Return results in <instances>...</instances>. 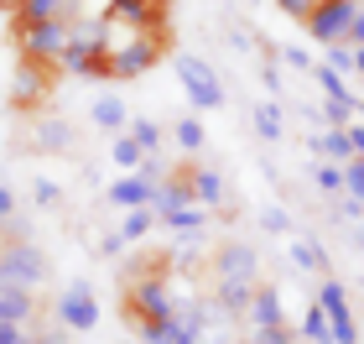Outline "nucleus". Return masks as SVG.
<instances>
[{
    "mask_svg": "<svg viewBox=\"0 0 364 344\" xmlns=\"http://www.w3.org/2000/svg\"><path fill=\"white\" fill-rule=\"evenodd\" d=\"M42 276H47V261L31 245H16V251L0 256V287H37Z\"/></svg>",
    "mask_w": 364,
    "mask_h": 344,
    "instance_id": "20e7f679",
    "label": "nucleus"
},
{
    "mask_svg": "<svg viewBox=\"0 0 364 344\" xmlns=\"http://www.w3.org/2000/svg\"><path fill=\"white\" fill-rule=\"evenodd\" d=\"M318 308L328 313L333 344H359V323H354V313H349V292H343V282H323V292H318Z\"/></svg>",
    "mask_w": 364,
    "mask_h": 344,
    "instance_id": "f03ea898",
    "label": "nucleus"
},
{
    "mask_svg": "<svg viewBox=\"0 0 364 344\" xmlns=\"http://www.w3.org/2000/svg\"><path fill=\"white\" fill-rule=\"evenodd\" d=\"M172 136H177V146H182V152H198V146H203V125H198V120H177V130H172Z\"/></svg>",
    "mask_w": 364,
    "mask_h": 344,
    "instance_id": "6ab92c4d",
    "label": "nucleus"
},
{
    "mask_svg": "<svg viewBox=\"0 0 364 344\" xmlns=\"http://www.w3.org/2000/svg\"><path fill=\"white\" fill-rule=\"evenodd\" d=\"M318 188H323V193H338V188H343V172H338V167H318Z\"/></svg>",
    "mask_w": 364,
    "mask_h": 344,
    "instance_id": "b1692460",
    "label": "nucleus"
},
{
    "mask_svg": "<svg viewBox=\"0 0 364 344\" xmlns=\"http://www.w3.org/2000/svg\"><path fill=\"white\" fill-rule=\"evenodd\" d=\"M42 146H58V152H63V146H68V125H47L42 130Z\"/></svg>",
    "mask_w": 364,
    "mask_h": 344,
    "instance_id": "393cba45",
    "label": "nucleus"
},
{
    "mask_svg": "<svg viewBox=\"0 0 364 344\" xmlns=\"http://www.w3.org/2000/svg\"><path fill=\"white\" fill-rule=\"evenodd\" d=\"M354 68L364 73V47H354Z\"/></svg>",
    "mask_w": 364,
    "mask_h": 344,
    "instance_id": "2f4dec72",
    "label": "nucleus"
},
{
    "mask_svg": "<svg viewBox=\"0 0 364 344\" xmlns=\"http://www.w3.org/2000/svg\"><path fill=\"white\" fill-rule=\"evenodd\" d=\"M318 152L338 157V162H349V157H354V146H349V130H328V136L318 141Z\"/></svg>",
    "mask_w": 364,
    "mask_h": 344,
    "instance_id": "dca6fc26",
    "label": "nucleus"
},
{
    "mask_svg": "<svg viewBox=\"0 0 364 344\" xmlns=\"http://www.w3.org/2000/svg\"><path fill=\"white\" fill-rule=\"evenodd\" d=\"M177 235H198V229H203V209H182V214H172L167 219Z\"/></svg>",
    "mask_w": 364,
    "mask_h": 344,
    "instance_id": "aec40b11",
    "label": "nucleus"
},
{
    "mask_svg": "<svg viewBox=\"0 0 364 344\" xmlns=\"http://www.w3.org/2000/svg\"><path fill=\"white\" fill-rule=\"evenodd\" d=\"M302 339L307 344H333V329H328V313L318 303H307V313H302Z\"/></svg>",
    "mask_w": 364,
    "mask_h": 344,
    "instance_id": "9b49d317",
    "label": "nucleus"
},
{
    "mask_svg": "<svg viewBox=\"0 0 364 344\" xmlns=\"http://www.w3.org/2000/svg\"><path fill=\"white\" fill-rule=\"evenodd\" d=\"M109 157H114V162H120V167H125V172H136V167H141V162H146V152H141V141H136V136H120V141H114V146H109Z\"/></svg>",
    "mask_w": 364,
    "mask_h": 344,
    "instance_id": "ddd939ff",
    "label": "nucleus"
},
{
    "mask_svg": "<svg viewBox=\"0 0 364 344\" xmlns=\"http://www.w3.org/2000/svg\"><path fill=\"white\" fill-rule=\"evenodd\" d=\"M94 125H105V130L125 125V105L114 100V94H99V100H94Z\"/></svg>",
    "mask_w": 364,
    "mask_h": 344,
    "instance_id": "f8f14e48",
    "label": "nucleus"
},
{
    "mask_svg": "<svg viewBox=\"0 0 364 344\" xmlns=\"http://www.w3.org/2000/svg\"><path fill=\"white\" fill-rule=\"evenodd\" d=\"M328 68H333V73H349V68H354V53H349V42H333V53H328Z\"/></svg>",
    "mask_w": 364,
    "mask_h": 344,
    "instance_id": "4be33fe9",
    "label": "nucleus"
},
{
    "mask_svg": "<svg viewBox=\"0 0 364 344\" xmlns=\"http://www.w3.org/2000/svg\"><path fill=\"white\" fill-rule=\"evenodd\" d=\"M266 229H287V214H281V209H266Z\"/></svg>",
    "mask_w": 364,
    "mask_h": 344,
    "instance_id": "c85d7f7f",
    "label": "nucleus"
},
{
    "mask_svg": "<svg viewBox=\"0 0 364 344\" xmlns=\"http://www.w3.org/2000/svg\"><path fill=\"white\" fill-rule=\"evenodd\" d=\"M0 344H26V334L16 329V323H0Z\"/></svg>",
    "mask_w": 364,
    "mask_h": 344,
    "instance_id": "a878e982",
    "label": "nucleus"
},
{
    "mask_svg": "<svg viewBox=\"0 0 364 344\" xmlns=\"http://www.w3.org/2000/svg\"><path fill=\"white\" fill-rule=\"evenodd\" d=\"M343 188H349L354 204H364V157H349V167H343Z\"/></svg>",
    "mask_w": 364,
    "mask_h": 344,
    "instance_id": "a211bd4d",
    "label": "nucleus"
},
{
    "mask_svg": "<svg viewBox=\"0 0 364 344\" xmlns=\"http://www.w3.org/2000/svg\"><path fill=\"white\" fill-rule=\"evenodd\" d=\"M188 183H193V199H203V204H219L224 199V177L213 172V167H193Z\"/></svg>",
    "mask_w": 364,
    "mask_h": 344,
    "instance_id": "9d476101",
    "label": "nucleus"
},
{
    "mask_svg": "<svg viewBox=\"0 0 364 344\" xmlns=\"http://www.w3.org/2000/svg\"><path fill=\"white\" fill-rule=\"evenodd\" d=\"M26 6V0H0V11H21Z\"/></svg>",
    "mask_w": 364,
    "mask_h": 344,
    "instance_id": "7c9ffc66",
    "label": "nucleus"
},
{
    "mask_svg": "<svg viewBox=\"0 0 364 344\" xmlns=\"http://www.w3.org/2000/svg\"><path fill=\"white\" fill-rule=\"evenodd\" d=\"M151 224H156V214H151V209H130V214H125V224H120V240H141Z\"/></svg>",
    "mask_w": 364,
    "mask_h": 344,
    "instance_id": "2eb2a0df",
    "label": "nucleus"
},
{
    "mask_svg": "<svg viewBox=\"0 0 364 344\" xmlns=\"http://www.w3.org/2000/svg\"><path fill=\"white\" fill-rule=\"evenodd\" d=\"M213 271H219V282L255 287V251L250 245H224V251L213 256Z\"/></svg>",
    "mask_w": 364,
    "mask_h": 344,
    "instance_id": "423d86ee",
    "label": "nucleus"
},
{
    "mask_svg": "<svg viewBox=\"0 0 364 344\" xmlns=\"http://www.w3.org/2000/svg\"><path fill=\"white\" fill-rule=\"evenodd\" d=\"M291 261H296L302 271H318V266H328V256H323V245H318V240H296V245H291Z\"/></svg>",
    "mask_w": 364,
    "mask_h": 344,
    "instance_id": "4468645a",
    "label": "nucleus"
},
{
    "mask_svg": "<svg viewBox=\"0 0 364 344\" xmlns=\"http://www.w3.org/2000/svg\"><path fill=\"white\" fill-rule=\"evenodd\" d=\"M359 245H364V229H359Z\"/></svg>",
    "mask_w": 364,
    "mask_h": 344,
    "instance_id": "473e14b6",
    "label": "nucleus"
},
{
    "mask_svg": "<svg viewBox=\"0 0 364 344\" xmlns=\"http://www.w3.org/2000/svg\"><path fill=\"white\" fill-rule=\"evenodd\" d=\"M255 344H291L287 323H271V329H255Z\"/></svg>",
    "mask_w": 364,
    "mask_h": 344,
    "instance_id": "5701e85b",
    "label": "nucleus"
},
{
    "mask_svg": "<svg viewBox=\"0 0 364 344\" xmlns=\"http://www.w3.org/2000/svg\"><path fill=\"white\" fill-rule=\"evenodd\" d=\"M255 130H260L266 141H281V110H276V105H260V110H255Z\"/></svg>",
    "mask_w": 364,
    "mask_h": 344,
    "instance_id": "f3484780",
    "label": "nucleus"
},
{
    "mask_svg": "<svg viewBox=\"0 0 364 344\" xmlns=\"http://www.w3.org/2000/svg\"><path fill=\"white\" fill-rule=\"evenodd\" d=\"M177 78H182V94H188L198 110H213V105L224 100L219 73H213L203 58H193V53H177Z\"/></svg>",
    "mask_w": 364,
    "mask_h": 344,
    "instance_id": "f257e3e1",
    "label": "nucleus"
},
{
    "mask_svg": "<svg viewBox=\"0 0 364 344\" xmlns=\"http://www.w3.org/2000/svg\"><path fill=\"white\" fill-rule=\"evenodd\" d=\"M359 110H364V105H359Z\"/></svg>",
    "mask_w": 364,
    "mask_h": 344,
    "instance_id": "72a5a7b5",
    "label": "nucleus"
},
{
    "mask_svg": "<svg viewBox=\"0 0 364 344\" xmlns=\"http://www.w3.org/2000/svg\"><path fill=\"white\" fill-rule=\"evenodd\" d=\"M130 136H136V141H141V152H156V141H161V130H156L151 120H136V125H130Z\"/></svg>",
    "mask_w": 364,
    "mask_h": 344,
    "instance_id": "412c9836",
    "label": "nucleus"
},
{
    "mask_svg": "<svg viewBox=\"0 0 364 344\" xmlns=\"http://www.w3.org/2000/svg\"><path fill=\"white\" fill-rule=\"evenodd\" d=\"M245 313L255 318V329H271V323H281V298H276L271 287H255V298H250Z\"/></svg>",
    "mask_w": 364,
    "mask_h": 344,
    "instance_id": "1a4fd4ad",
    "label": "nucleus"
},
{
    "mask_svg": "<svg viewBox=\"0 0 364 344\" xmlns=\"http://www.w3.org/2000/svg\"><path fill=\"white\" fill-rule=\"evenodd\" d=\"M156 183H161L156 172H146V167H136L130 177H120V183L109 188V199L120 204V209H151V199H156Z\"/></svg>",
    "mask_w": 364,
    "mask_h": 344,
    "instance_id": "0eeeda50",
    "label": "nucleus"
},
{
    "mask_svg": "<svg viewBox=\"0 0 364 344\" xmlns=\"http://www.w3.org/2000/svg\"><path fill=\"white\" fill-rule=\"evenodd\" d=\"M349 146H354V157H364V125H349Z\"/></svg>",
    "mask_w": 364,
    "mask_h": 344,
    "instance_id": "cd10ccee",
    "label": "nucleus"
},
{
    "mask_svg": "<svg viewBox=\"0 0 364 344\" xmlns=\"http://www.w3.org/2000/svg\"><path fill=\"white\" fill-rule=\"evenodd\" d=\"M349 42H354V47H364V11L354 16V31H349Z\"/></svg>",
    "mask_w": 364,
    "mask_h": 344,
    "instance_id": "c756f323",
    "label": "nucleus"
},
{
    "mask_svg": "<svg viewBox=\"0 0 364 344\" xmlns=\"http://www.w3.org/2000/svg\"><path fill=\"white\" fill-rule=\"evenodd\" d=\"M354 16H359V6H354V0H328V6H323V11L307 21V31H312L318 42H328V47H333V42H349Z\"/></svg>",
    "mask_w": 364,
    "mask_h": 344,
    "instance_id": "7ed1b4c3",
    "label": "nucleus"
},
{
    "mask_svg": "<svg viewBox=\"0 0 364 344\" xmlns=\"http://www.w3.org/2000/svg\"><path fill=\"white\" fill-rule=\"evenodd\" d=\"M58 318L68 323L73 334H89L94 323H99V303H94V292H89L84 282H73V287L58 298Z\"/></svg>",
    "mask_w": 364,
    "mask_h": 344,
    "instance_id": "39448f33",
    "label": "nucleus"
},
{
    "mask_svg": "<svg viewBox=\"0 0 364 344\" xmlns=\"http://www.w3.org/2000/svg\"><path fill=\"white\" fill-rule=\"evenodd\" d=\"M11 214H16V199L6 193V183H0V219H11Z\"/></svg>",
    "mask_w": 364,
    "mask_h": 344,
    "instance_id": "bb28decb",
    "label": "nucleus"
},
{
    "mask_svg": "<svg viewBox=\"0 0 364 344\" xmlns=\"http://www.w3.org/2000/svg\"><path fill=\"white\" fill-rule=\"evenodd\" d=\"M31 318V292L26 287H0V323H21Z\"/></svg>",
    "mask_w": 364,
    "mask_h": 344,
    "instance_id": "6e6552de",
    "label": "nucleus"
}]
</instances>
